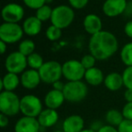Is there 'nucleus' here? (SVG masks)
<instances>
[{"label":"nucleus","mask_w":132,"mask_h":132,"mask_svg":"<svg viewBox=\"0 0 132 132\" xmlns=\"http://www.w3.org/2000/svg\"><path fill=\"white\" fill-rule=\"evenodd\" d=\"M119 50L117 37L109 31H99L91 36L89 40L90 53L97 60H106L111 57Z\"/></svg>","instance_id":"nucleus-1"},{"label":"nucleus","mask_w":132,"mask_h":132,"mask_svg":"<svg viewBox=\"0 0 132 132\" xmlns=\"http://www.w3.org/2000/svg\"><path fill=\"white\" fill-rule=\"evenodd\" d=\"M75 17V13L71 5H60L53 9L51 23L60 29H65L72 23Z\"/></svg>","instance_id":"nucleus-2"},{"label":"nucleus","mask_w":132,"mask_h":132,"mask_svg":"<svg viewBox=\"0 0 132 132\" xmlns=\"http://www.w3.org/2000/svg\"><path fill=\"white\" fill-rule=\"evenodd\" d=\"M62 93L65 101L73 103H80L86 98L88 94V86L82 81L67 82Z\"/></svg>","instance_id":"nucleus-3"},{"label":"nucleus","mask_w":132,"mask_h":132,"mask_svg":"<svg viewBox=\"0 0 132 132\" xmlns=\"http://www.w3.org/2000/svg\"><path fill=\"white\" fill-rule=\"evenodd\" d=\"M21 98L14 92L2 91L0 93V112L12 117L20 112Z\"/></svg>","instance_id":"nucleus-4"},{"label":"nucleus","mask_w":132,"mask_h":132,"mask_svg":"<svg viewBox=\"0 0 132 132\" xmlns=\"http://www.w3.org/2000/svg\"><path fill=\"white\" fill-rule=\"evenodd\" d=\"M38 72L42 82L53 85L62 77V65L55 60L45 61Z\"/></svg>","instance_id":"nucleus-5"},{"label":"nucleus","mask_w":132,"mask_h":132,"mask_svg":"<svg viewBox=\"0 0 132 132\" xmlns=\"http://www.w3.org/2000/svg\"><path fill=\"white\" fill-rule=\"evenodd\" d=\"M43 108V103L40 98L33 94H26L21 98L20 102V112L24 116L37 118L39 116Z\"/></svg>","instance_id":"nucleus-6"},{"label":"nucleus","mask_w":132,"mask_h":132,"mask_svg":"<svg viewBox=\"0 0 132 132\" xmlns=\"http://www.w3.org/2000/svg\"><path fill=\"white\" fill-rule=\"evenodd\" d=\"M24 30L19 23H5L0 25V40H3L5 43L13 44L20 42L23 38Z\"/></svg>","instance_id":"nucleus-7"},{"label":"nucleus","mask_w":132,"mask_h":132,"mask_svg":"<svg viewBox=\"0 0 132 132\" xmlns=\"http://www.w3.org/2000/svg\"><path fill=\"white\" fill-rule=\"evenodd\" d=\"M86 69L83 68L81 60L69 59L62 64V77L68 82L81 81L84 78Z\"/></svg>","instance_id":"nucleus-8"},{"label":"nucleus","mask_w":132,"mask_h":132,"mask_svg":"<svg viewBox=\"0 0 132 132\" xmlns=\"http://www.w3.org/2000/svg\"><path fill=\"white\" fill-rule=\"evenodd\" d=\"M27 57L23 55L19 51H13L8 54L5 60V68L7 72L14 74H22L26 70Z\"/></svg>","instance_id":"nucleus-9"},{"label":"nucleus","mask_w":132,"mask_h":132,"mask_svg":"<svg viewBox=\"0 0 132 132\" xmlns=\"http://www.w3.org/2000/svg\"><path fill=\"white\" fill-rule=\"evenodd\" d=\"M1 15L5 23H18L25 16V9L17 3H8L2 8Z\"/></svg>","instance_id":"nucleus-10"},{"label":"nucleus","mask_w":132,"mask_h":132,"mask_svg":"<svg viewBox=\"0 0 132 132\" xmlns=\"http://www.w3.org/2000/svg\"><path fill=\"white\" fill-rule=\"evenodd\" d=\"M127 5V0H105L102 5V12L106 16L116 17L125 14Z\"/></svg>","instance_id":"nucleus-11"},{"label":"nucleus","mask_w":132,"mask_h":132,"mask_svg":"<svg viewBox=\"0 0 132 132\" xmlns=\"http://www.w3.org/2000/svg\"><path fill=\"white\" fill-rule=\"evenodd\" d=\"M41 126L37 118L23 116L15 124V132H40Z\"/></svg>","instance_id":"nucleus-12"},{"label":"nucleus","mask_w":132,"mask_h":132,"mask_svg":"<svg viewBox=\"0 0 132 132\" xmlns=\"http://www.w3.org/2000/svg\"><path fill=\"white\" fill-rule=\"evenodd\" d=\"M20 81H21V85L24 88L33 90L38 86L39 84L42 82V80H41L38 70L29 68L21 74Z\"/></svg>","instance_id":"nucleus-13"},{"label":"nucleus","mask_w":132,"mask_h":132,"mask_svg":"<svg viewBox=\"0 0 132 132\" xmlns=\"http://www.w3.org/2000/svg\"><path fill=\"white\" fill-rule=\"evenodd\" d=\"M82 25L85 31L91 36L102 31V21L99 15L95 14H88L83 18Z\"/></svg>","instance_id":"nucleus-14"},{"label":"nucleus","mask_w":132,"mask_h":132,"mask_svg":"<svg viewBox=\"0 0 132 132\" xmlns=\"http://www.w3.org/2000/svg\"><path fill=\"white\" fill-rule=\"evenodd\" d=\"M64 132H81L84 129V120L78 114L68 116L62 122Z\"/></svg>","instance_id":"nucleus-15"},{"label":"nucleus","mask_w":132,"mask_h":132,"mask_svg":"<svg viewBox=\"0 0 132 132\" xmlns=\"http://www.w3.org/2000/svg\"><path fill=\"white\" fill-rule=\"evenodd\" d=\"M58 120L59 114L56 110L49 109V108H45L43 110L42 112L37 117V120H38L40 126L44 129H48V128L54 126L57 123Z\"/></svg>","instance_id":"nucleus-16"},{"label":"nucleus","mask_w":132,"mask_h":132,"mask_svg":"<svg viewBox=\"0 0 132 132\" xmlns=\"http://www.w3.org/2000/svg\"><path fill=\"white\" fill-rule=\"evenodd\" d=\"M65 98L62 91L52 89L44 96V104L46 108L57 110L64 104Z\"/></svg>","instance_id":"nucleus-17"},{"label":"nucleus","mask_w":132,"mask_h":132,"mask_svg":"<svg viewBox=\"0 0 132 132\" xmlns=\"http://www.w3.org/2000/svg\"><path fill=\"white\" fill-rule=\"evenodd\" d=\"M43 22H41L35 15L28 16L23 22L24 32L28 36H36L42 31Z\"/></svg>","instance_id":"nucleus-18"},{"label":"nucleus","mask_w":132,"mask_h":132,"mask_svg":"<svg viewBox=\"0 0 132 132\" xmlns=\"http://www.w3.org/2000/svg\"><path fill=\"white\" fill-rule=\"evenodd\" d=\"M104 85L108 90L111 92H116L122 88L124 86L123 77L122 74H120L118 72H111L108 74L104 79Z\"/></svg>","instance_id":"nucleus-19"},{"label":"nucleus","mask_w":132,"mask_h":132,"mask_svg":"<svg viewBox=\"0 0 132 132\" xmlns=\"http://www.w3.org/2000/svg\"><path fill=\"white\" fill-rule=\"evenodd\" d=\"M20 84H21V81H20V77H18V75L7 72L0 81V90L1 92L2 91L14 92Z\"/></svg>","instance_id":"nucleus-20"},{"label":"nucleus","mask_w":132,"mask_h":132,"mask_svg":"<svg viewBox=\"0 0 132 132\" xmlns=\"http://www.w3.org/2000/svg\"><path fill=\"white\" fill-rule=\"evenodd\" d=\"M84 79L87 84L92 86H98L104 83L105 77L103 75V72L97 67H94L90 69H87L84 75Z\"/></svg>","instance_id":"nucleus-21"},{"label":"nucleus","mask_w":132,"mask_h":132,"mask_svg":"<svg viewBox=\"0 0 132 132\" xmlns=\"http://www.w3.org/2000/svg\"><path fill=\"white\" fill-rule=\"evenodd\" d=\"M105 120L107 124L118 128L120 125V123L124 120V117L121 111L115 109H111L106 112Z\"/></svg>","instance_id":"nucleus-22"},{"label":"nucleus","mask_w":132,"mask_h":132,"mask_svg":"<svg viewBox=\"0 0 132 132\" xmlns=\"http://www.w3.org/2000/svg\"><path fill=\"white\" fill-rule=\"evenodd\" d=\"M120 56L122 63L125 66H132V42H128L121 48Z\"/></svg>","instance_id":"nucleus-23"},{"label":"nucleus","mask_w":132,"mask_h":132,"mask_svg":"<svg viewBox=\"0 0 132 132\" xmlns=\"http://www.w3.org/2000/svg\"><path fill=\"white\" fill-rule=\"evenodd\" d=\"M35 50V43L33 40L30 39H25L19 42L18 45V51L21 52L25 57H28L29 55L34 52Z\"/></svg>","instance_id":"nucleus-24"},{"label":"nucleus","mask_w":132,"mask_h":132,"mask_svg":"<svg viewBox=\"0 0 132 132\" xmlns=\"http://www.w3.org/2000/svg\"><path fill=\"white\" fill-rule=\"evenodd\" d=\"M44 61L43 57L37 52H33L27 57V65L31 69L39 70L41 67L44 65Z\"/></svg>","instance_id":"nucleus-25"},{"label":"nucleus","mask_w":132,"mask_h":132,"mask_svg":"<svg viewBox=\"0 0 132 132\" xmlns=\"http://www.w3.org/2000/svg\"><path fill=\"white\" fill-rule=\"evenodd\" d=\"M53 9L49 5H44L42 7L36 10L35 13V16L40 20L41 22H46L48 20H51L52 14H53Z\"/></svg>","instance_id":"nucleus-26"},{"label":"nucleus","mask_w":132,"mask_h":132,"mask_svg":"<svg viewBox=\"0 0 132 132\" xmlns=\"http://www.w3.org/2000/svg\"><path fill=\"white\" fill-rule=\"evenodd\" d=\"M45 35H46V38L49 40L54 42V40H59L62 37V29L51 24L46 29Z\"/></svg>","instance_id":"nucleus-27"},{"label":"nucleus","mask_w":132,"mask_h":132,"mask_svg":"<svg viewBox=\"0 0 132 132\" xmlns=\"http://www.w3.org/2000/svg\"><path fill=\"white\" fill-rule=\"evenodd\" d=\"M124 86L127 89H132V66L127 67L122 73Z\"/></svg>","instance_id":"nucleus-28"},{"label":"nucleus","mask_w":132,"mask_h":132,"mask_svg":"<svg viewBox=\"0 0 132 132\" xmlns=\"http://www.w3.org/2000/svg\"><path fill=\"white\" fill-rule=\"evenodd\" d=\"M96 60H97V59L90 53V54H86V55H84L82 57H81V63L82 64L83 68L87 70V69H90V68L95 67Z\"/></svg>","instance_id":"nucleus-29"},{"label":"nucleus","mask_w":132,"mask_h":132,"mask_svg":"<svg viewBox=\"0 0 132 132\" xmlns=\"http://www.w3.org/2000/svg\"><path fill=\"white\" fill-rule=\"evenodd\" d=\"M23 2L27 7L37 10L40 7H42L43 5H46L47 0H23Z\"/></svg>","instance_id":"nucleus-30"},{"label":"nucleus","mask_w":132,"mask_h":132,"mask_svg":"<svg viewBox=\"0 0 132 132\" xmlns=\"http://www.w3.org/2000/svg\"><path fill=\"white\" fill-rule=\"evenodd\" d=\"M68 1L73 9H82L89 3V0H68Z\"/></svg>","instance_id":"nucleus-31"},{"label":"nucleus","mask_w":132,"mask_h":132,"mask_svg":"<svg viewBox=\"0 0 132 132\" xmlns=\"http://www.w3.org/2000/svg\"><path fill=\"white\" fill-rule=\"evenodd\" d=\"M121 112L125 120H132V102L131 103H127L123 106Z\"/></svg>","instance_id":"nucleus-32"},{"label":"nucleus","mask_w":132,"mask_h":132,"mask_svg":"<svg viewBox=\"0 0 132 132\" xmlns=\"http://www.w3.org/2000/svg\"><path fill=\"white\" fill-rule=\"evenodd\" d=\"M119 132H132V120H125L118 127Z\"/></svg>","instance_id":"nucleus-33"},{"label":"nucleus","mask_w":132,"mask_h":132,"mask_svg":"<svg viewBox=\"0 0 132 132\" xmlns=\"http://www.w3.org/2000/svg\"><path fill=\"white\" fill-rule=\"evenodd\" d=\"M124 32L129 38H132V20L126 23L124 26Z\"/></svg>","instance_id":"nucleus-34"},{"label":"nucleus","mask_w":132,"mask_h":132,"mask_svg":"<svg viewBox=\"0 0 132 132\" xmlns=\"http://www.w3.org/2000/svg\"><path fill=\"white\" fill-rule=\"evenodd\" d=\"M98 132H119V130L118 128L113 127V126H110L109 124H106V125L102 126Z\"/></svg>","instance_id":"nucleus-35"},{"label":"nucleus","mask_w":132,"mask_h":132,"mask_svg":"<svg viewBox=\"0 0 132 132\" xmlns=\"http://www.w3.org/2000/svg\"><path fill=\"white\" fill-rule=\"evenodd\" d=\"M8 124H9L8 116L3 114V113H0V127H1L2 129H4V128L7 127Z\"/></svg>","instance_id":"nucleus-36"},{"label":"nucleus","mask_w":132,"mask_h":132,"mask_svg":"<svg viewBox=\"0 0 132 132\" xmlns=\"http://www.w3.org/2000/svg\"><path fill=\"white\" fill-rule=\"evenodd\" d=\"M64 85H65V84L64 83V82H62L61 80H59V81L55 82L54 84H53V89H55V90H58V91H64Z\"/></svg>","instance_id":"nucleus-37"},{"label":"nucleus","mask_w":132,"mask_h":132,"mask_svg":"<svg viewBox=\"0 0 132 132\" xmlns=\"http://www.w3.org/2000/svg\"><path fill=\"white\" fill-rule=\"evenodd\" d=\"M124 98H125L127 103H131L132 102V89H126L124 93Z\"/></svg>","instance_id":"nucleus-38"},{"label":"nucleus","mask_w":132,"mask_h":132,"mask_svg":"<svg viewBox=\"0 0 132 132\" xmlns=\"http://www.w3.org/2000/svg\"><path fill=\"white\" fill-rule=\"evenodd\" d=\"M103 126V124L101 123L100 121H94L93 123L92 124V126H91V128L90 129H92V130H94V131H96V132H98L100 129V128Z\"/></svg>","instance_id":"nucleus-39"},{"label":"nucleus","mask_w":132,"mask_h":132,"mask_svg":"<svg viewBox=\"0 0 132 132\" xmlns=\"http://www.w3.org/2000/svg\"><path fill=\"white\" fill-rule=\"evenodd\" d=\"M125 14L127 16H132V1L128 2V5L125 11Z\"/></svg>","instance_id":"nucleus-40"},{"label":"nucleus","mask_w":132,"mask_h":132,"mask_svg":"<svg viewBox=\"0 0 132 132\" xmlns=\"http://www.w3.org/2000/svg\"><path fill=\"white\" fill-rule=\"evenodd\" d=\"M7 48V44L5 43L3 40H0V51H1V54H5V51H6Z\"/></svg>","instance_id":"nucleus-41"},{"label":"nucleus","mask_w":132,"mask_h":132,"mask_svg":"<svg viewBox=\"0 0 132 132\" xmlns=\"http://www.w3.org/2000/svg\"><path fill=\"white\" fill-rule=\"evenodd\" d=\"M81 132H96V131L92 130V129H84L83 130H81Z\"/></svg>","instance_id":"nucleus-42"},{"label":"nucleus","mask_w":132,"mask_h":132,"mask_svg":"<svg viewBox=\"0 0 132 132\" xmlns=\"http://www.w3.org/2000/svg\"><path fill=\"white\" fill-rule=\"evenodd\" d=\"M53 132H64L62 130H56V131H53Z\"/></svg>","instance_id":"nucleus-43"}]
</instances>
